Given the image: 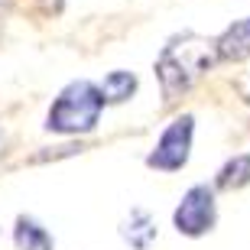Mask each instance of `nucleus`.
I'll return each instance as SVG.
<instances>
[{"label": "nucleus", "mask_w": 250, "mask_h": 250, "mask_svg": "<svg viewBox=\"0 0 250 250\" xmlns=\"http://www.w3.org/2000/svg\"><path fill=\"white\" fill-rule=\"evenodd\" d=\"M218 59H221L218 42H211V39L195 36V33L176 36L156 59V75L166 101H176L182 91H188L205 72H211Z\"/></svg>", "instance_id": "obj_1"}, {"label": "nucleus", "mask_w": 250, "mask_h": 250, "mask_svg": "<svg viewBox=\"0 0 250 250\" xmlns=\"http://www.w3.org/2000/svg\"><path fill=\"white\" fill-rule=\"evenodd\" d=\"M104 107V91L94 82H72L56 98L46 117V127L56 133H88L94 130Z\"/></svg>", "instance_id": "obj_2"}, {"label": "nucleus", "mask_w": 250, "mask_h": 250, "mask_svg": "<svg viewBox=\"0 0 250 250\" xmlns=\"http://www.w3.org/2000/svg\"><path fill=\"white\" fill-rule=\"evenodd\" d=\"M192 130L195 121L192 114H182L166 127V133L159 137L156 149L149 153V166L153 169H163V172H172V169H182L188 163V149H192Z\"/></svg>", "instance_id": "obj_3"}, {"label": "nucleus", "mask_w": 250, "mask_h": 250, "mask_svg": "<svg viewBox=\"0 0 250 250\" xmlns=\"http://www.w3.org/2000/svg\"><path fill=\"white\" fill-rule=\"evenodd\" d=\"M176 228L188 237H202L214 228V192L208 186H195L182 195V205L176 208Z\"/></svg>", "instance_id": "obj_4"}, {"label": "nucleus", "mask_w": 250, "mask_h": 250, "mask_svg": "<svg viewBox=\"0 0 250 250\" xmlns=\"http://www.w3.org/2000/svg\"><path fill=\"white\" fill-rule=\"evenodd\" d=\"M214 42H218V56L228 59V62L247 59L250 56V20H241V23L228 26Z\"/></svg>", "instance_id": "obj_5"}, {"label": "nucleus", "mask_w": 250, "mask_h": 250, "mask_svg": "<svg viewBox=\"0 0 250 250\" xmlns=\"http://www.w3.org/2000/svg\"><path fill=\"white\" fill-rule=\"evenodd\" d=\"M124 237L130 241V247L146 250L149 244H153V237H156V221H153L146 211L133 208V211H130V218L124 221Z\"/></svg>", "instance_id": "obj_6"}, {"label": "nucleus", "mask_w": 250, "mask_h": 250, "mask_svg": "<svg viewBox=\"0 0 250 250\" xmlns=\"http://www.w3.org/2000/svg\"><path fill=\"white\" fill-rule=\"evenodd\" d=\"M13 241L20 250H52V237L42 224H36L33 218H20L17 231H13Z\"/></svg>", "instance_id": "obj_7"}, {"label": "nucleus", "mask_w": 250, "mask_h": 250, "mask_svg": "<svg viewBox=\"0 0 250 250\" xmlns=\"http://www.w3.org/2000/svg\"><path fill=\"white\" fill-rule=\"evenodd\" d=\"M133 88H137V78L130 72H111L107 78L101 82V91H104V101H127L130 94H133Z\"/></svg>", "instance_id": "obj_8"}, {"label": "nucleus", "mask_w": 250, "mask_h": 250, "mask_svg": "<svg viewBox=\"0 0 250 250\" xmlns=\"http://www.w3.org/2000/svg\"><path fill=\"white\" fill-rule=\"evenodd\" d=\"M247 182H250V156H234L218 172V186L221 188H241Z\"/></svg>", "instance_id": "obj_9"}, {"label": "nucleus", "mask_w": 250, "mask_h": 250, "mask_svg": "<svg viewBox=\"0 0 250 250\" xmlns=\"http://www.w3.org/2000/svg\"><path fill=\"white\" fill-rule=\"evenodd\" d=\"M0 146H3V133H0Z\"/></svg>", "instance_id": "obj_10"}]
</instances>
